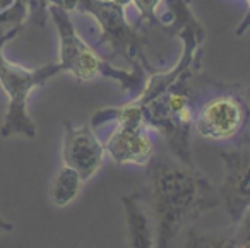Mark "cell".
<instances>
[{"mask_svg": "<svg viewBox=\"0 0 250 248\" xmlns=\"http://www.w3.org/2000/svg\"><path fill=\"white\" fill-rule=\"evenodd\" d=\"M134 195L153 221L154 248H171L184 226L221 206L218 186L197 168L165 152L146 165V182Z\"/></svg>", "mask_w": 250, "mask_h": 248, "instance_id": "1", "label": "cell"}, {"mask_svg": "<svg viewBox=\"0 0 250 248\" xmlns=\"http://www.w3.org/2000/svg\"><path fill=\"white\" fill-rule=\"evenodd\" d=\"M202 60L194 62L178 76L171 86L153 100L141 104L143 118L149 128H154L168 145V151L173 158L187 166H195L190 151V132L194 128L195 91L194 77L201 69Z\"/></svg>", "mask_w": 250, "mask_h": 248, "instance_id": "2", "label": "cell"}, {"mask_svg": "<svg viewBox=\"0 0 250 248\" xmlns=\"http://www.w3.org/2000/svg\"><path fill=\"white\" fill-rule=\"evenodd\" d=\"M194 130L211 142H231L250 130V101L242 84L206 81L197 89Z\"/></svg>", "mask_w": 250, "mask_h": 248, "instance_id": "3", "label": "cell"}, {"mask_svg": "<svg viewBox=\"0 0 250 248\" xmlns=\"http://www.w3.org/2000/svg\"><path fill=\"white\" fill-rule=\"evenodd\" d=\"M19 31L0 35V87L7 96L4 122L0 127V135L4 139L12 135H24L28 139L36 137V125L28 113V100L31 93L43 87L52 77L62 74L60 63H48L38 69L18 65L4 57V46L9 40L16 38Z\"/></svg>", "mask_w": 250, "mask_h": 248, "instance_id": "4", "label": "cell"}, {"mask_svg": "<svg viewBox=\"0 0 250 248\" xmlns=\"http://www.w3.org/2000/svg\"><path fill=\"white\" fill-rule=\"evenodd\" d=\"M130 0H79L77 12L89 14L100 28L98 45L110 48L113 59L124 60L130 70L153 72V65L144 53L146 38L143 28L129 21L125 9Z\"/></svg>", "mask_w": 250, "mask_h": 248, "instance_id": "5", "label": "cell"}, {"mask_svg": "<svg viewBox=\"0 0 250 248\" xmlns=\"http://www.w3.org/2000/svg\"><path fill=\"white\" fill-rule=\"evenodd\" d=\"M111 122L115 124V128L103 142L104 151L111 161L120 166H146L153 159L156 149L149 135V127L143 118L141 104L130 100L122 106L98 110L89 124L93 128H98Z\"/></svg>", "mask_w": 250, "mask_h": 248, "instance_id": "6", "label": "cell"}, {"mask_svg": "<svg viewBox=\"0 0 250 248\" xmlns=\"http://www.w3.org/2000/svg\"><path fill=\"white\" fill-rule=\"evenodd\" d=\"M48 16L59 33L60 67L62 72H70L81 83H89L101 76L106 60L101 59L94 48L77 33L70 12L48 5Z\"/></svg>", "mask_w": 250, "mask_h": 248, "instance_id": "7", "label": "cell"}, {"mask_svg": "<svg viewBox=\"0 0 250 248\" xmlns=\"http://www.w3.org/2000/svg\"><path fill=\"white\" fill-rule=\"evenodd\" d=\"M219 158L223 161V182L218 193L231 224H235L250 207V147L226 149L219 152Z\"/></svg>", "mask_w": 250, "mask_h": 248, "instance_id": "8", "label": "cell"}, {"mask_svg": "<svg viewBox=\"0 0 250 248\" xmlns=\"http://www.w3.org/2000/svg\"><path fill=\"white\" fill-rule=\"evenodd\" d=\"M104 156H106L104 144L96 135L93 125L86 124L76 127L72 122H63V165L76 169L84 182L91 180L100 171Z\"/></svg>", "mask_w": 250, "mask_h": 248, "instance_id": "9", "label": "cell"}, {"mask_svg": "<svg viewBox=\"0 0 250 248\" xmlns=\"http://www.w3.org/2000/svg\"><path fill=\"white\" fill-rule=\"evenodd\" d=\"M84 180L79 173L70 166L63 165L53 176L52 186H50V199L55 207H67L77 199L84 185Z\"/></svg>", "mask_w": 250, "mask_h": 248, "instance_id": "10", "label": "cell"}, {"mask_svg": "<svg viewBox=\"0 0 250 248\" xmlns=\"http://www.w3.org/2000/svg\"><path fill=\"white\" fill-rule=\"evenodd\" d=\"M235 227L233 224L223 231H211V233H201V231L188 229L187 240L184 248H235Z\"/></svg>", "mask_w": 250, "mask_h": 248, "instance_id": "11", "label": "cell"}, {"mask_svg": "<svg viewBox=\"0 0 250 248\" xmlns=\"http://www.w3.org/2000/svg\"><path fill=\"white\" fill-rule=\"evenodd\" d=\"M29 19L28 0H0V35L21 31Z\"/></svg>", "mask_w": 250, "mask_h": 248, "instance_id": "12", "label": "cell"}, {"mask_svg": "<svg viewBox=\"0 0 250 248\" xmlns=\"http://www.w3.org/2000/svg\"><path fill=\"white\" fill-rule=\"evenodd\" d=\"M165 0H130V4L136 7L137 11V19L134 21V24L144 28V26L156 24L160 19V5L163 4Z\"/></svg>", "mask_w": 250, "mask_h": 248, "instance_id": "13", "label": "cell"}, {"mask_svg": "<svg viewBox=\"0 0 250 248\" xmlns=\"http://www.w3.org/2000/svg\"><path fill=\"white\" fill-rule=\"evenodd\" d=\"M46 2H48V5L59 7L65 12L77 11V5H79V0H46Z\"/></svg>", "mask_w": 250, "mask_h": 248, "instance_id": "14", "label": "cell"}, {"mask_svg": "<svg viewBox=\"0 0 250 248\" xmlns=\"http://www.w3.org/2000/svg\"><path fill=\"white\" fill-rule=\"evenodd\" d=\"M247 4H249V9H247V14L243 16L242 22H240L238 26H236L235 29V35L236 36H243L247 33V29L250 28V0H247Z\"/></svg>", "mask_w": 250, "mask_h": 248, "instance_id": "15", "label": "cell"}, {"mask_svg": "<svg viewBox=\"0 0 250 248\" xmlns=\"http://www.w3.org/2000/svg\"><path fill=\"white\" fill-rule=\"evenodd\" d=\"M12 224L7 223V221L4 219V217H0V231H12Z\"/></svg>", "mask_w": 250, "mask_h": 248, "instance_id": "16", "label": "cell"}]
</instances>
